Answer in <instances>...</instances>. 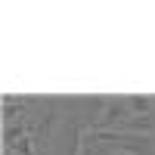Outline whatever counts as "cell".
Masks as SVG:
<instances>
[{
    "label": "cell",
    "instance_id": "3",
    "mask_svg": "<svg viewBox=\"0 0 155 155\" xmlns=\"http://www.w3.org/2000/svg\"><path fill=\"white\" fill-rule=\"evenodd\" d=\"M31 127L28 121H12V124H3V149H12L22 137H28Z\"/></svg>",
    "mask_w": 155,
    "mask_h": 155
},
{
    "label": "cell",
    "instance_id": "1",
    "mask_svg": "<svg viewBox=\"0 0 155 155\" xmlns=\"http://www.w3.org/2000/svg\"><path fill=\"white\" fill-rule=\"evenodd\" d=\"M130 115L134 112H130V106H127V96H109V106H106V112H102V118L93 124V130L96 134H102V130H121Z\"/></svg>",
    "mask_w": 155,
    "mask_h": 155
},
{
    "label": "cell",
    "instance_id": "2",
    "mask_svg": "<svg viewBox=\"0 0 155 155\" xmlns=\"http://www.w3.org/2000/svg\"><path fill=\"white\" fill-rule=\"evenodd\" d=\"M121 130H127V134H149V137H155V115H130V118L124 121Z\"/></svg>",
    "mask_w": 155,
    "mask_h": 155
},
{
    "label": "cell",
    "instance_id": "5",
    "mask_svg": "<svg viewBox=\"0 0 155 155\" xmlns=\"http://www.w3.org/2000/svg\"><path fill=\"white\" fill-rule=\"evenodd\" d=\"M134 115H155V96H127Z\"/></svg>",
    "mask_w": 155,
    "mask_h": 155
},
{
    "label": "cell",
    "instance_id": "6",
    "mask_svg": "<svg viewBox=\"0 0 155 155\" xmlns=\"http://www.w3.org/2000/svg\"><path fill=\"white\" fill-rule=\"evenodd\" d=\"M3 155H16V152H9V149H3Z\"/></svg>",
    "mask_w": 155,
    "mask_h": 155
},
{
    "label": "cell",
    "instance_id": "4",
    "mask_svg": "<svg viewBox=\"0 0 155 155\" xmlns=\"http://www.w3.org/2000/svg\"><path fill=\"white\" fill-rule=\"evenodd\" d=\"M81 155H118L112 146H106L102 140H96L93 130H87L84 134V143H81Z\"/></svg>",
    "mask_w": 155,
    "mask_h": 155
}]
</instances>
